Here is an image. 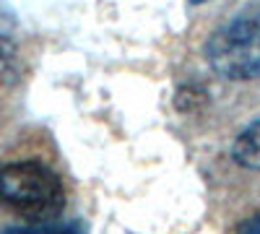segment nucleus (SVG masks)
<instances>
[{
  "label": "nucleus",
  "instance_id": "obj_1",
  "mask_svg": "<svg viewBox=\"0 0 260 234\" xmlns=\"http://www.w3.org/2000/svg\"><path fill=\"white\" fill-rule=\"evenodd\" d=\"M0 206L13 208L31 224L55 221L65 206V190L47 164L16 161L0 166Z\"/></svg>",
  "mask_w": 260,
  "mask_h": 234
},
{
  "label": "nucleus",
  "instance_id": "obj_4",
  "mask_svg": "<svg viewBox=\"0 0 260 234\" xmlns=\"http://www.w3.org/2000/svg\"><path fill=\"white\" fill-rule=\"evenodd\" d=\"M0 234H83V224L78 221H42L29 226H11Z\"/></svg>",
  "mask_w": 260,
  "mask_h": 234
},
{
  "label": "nucleus",
  "instance_id": "obj_5",
  "mask_svg": "<svg viewBox=\"0 0 260 234\" xmlns=\"http://www.w3.org/2000/svg\"><path fill=\"white\" fill-rule=\"evenodd\" d=\"M237 234H260V214L245 219V221L240 224V229H237Z\"/></svg>",
  "mask_w": 260,
  "mask_h": 234
},
{
  "label": "nucleus",
  "instance_id": "obj_3",
  "mask_svg": "<svg viewBox=\"0 0 260 234\" xmlns=\"http://www.w3.org/2000/svg\"><path fill=\"white\" fill-rule=\"evenodd\" d=\"M232 159L252 172H260V117L245 125L240 136L234 138L232 146Z\"/></svg>",
  "mask_w": 260,
  "mask_h": 234
},
{
  "label": "nucleus",
  "instance_id": "obj_2",
  "mask_svg": "<svg viewBox=\"0 0 260 234\" xmlns=\"http://www.w3.org/2000/svg\"><path fill=\"white\" fill-rule=\"evenodd\" d=\"M208 65L229 81L260 78V11L229 18L206 42Z\"/></svg>",
  "mask_w": 260,
  "mask_h": 234
}]
</instances>
